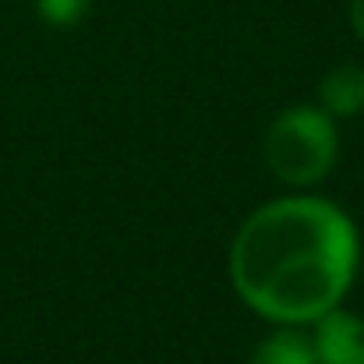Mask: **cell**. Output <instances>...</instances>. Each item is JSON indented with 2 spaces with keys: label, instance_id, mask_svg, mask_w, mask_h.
I'll return each instance as SVG.
<instances>
[{
  "label": "cell",
  "instance_id": "6da1fadb",
  "mask_svg": "<svg viewBox=\"0 0 364 364\" xmlns=\"http://www.w3.org/2000/svg\"><path fill=\"white\" fill-rule=\"evenodd\" d=\"M361 237L354 220L318 195L262 205L230 244V279L244 304L276 322L304 326L340 308L354 287Z\"/></svg>",
  "mask_w": 364,
  "mask_h": 364
},
{
  "label": "cell",
  "instance_id": "7a4b0ae2",
  "mask_svg": "<svg viewBox=\"0 0 364 364\" xmlns=\"http://www.w3.org/2000/svg\"><path fill=\"white\" fill-rule=\"evenodd\" d=\"M336 121L322 107H287L265 131V163L290 188L318 184L336 166Z\"/></svg>",
  "mask_w": 364,
  "mask_h": 364
},
{
  "label": "cell",
  "instance_id": "3957f363",
  "mask_svg": "<svg viewBox=\"0 0 364 364\" xmlns=\"http://www.w3.org/2000/svg\"><path fill=\"white\" fill-rule=\"evenodd\" d=\"M311 347L318 364H364V318L347 308L326 311L315 322Z\"/></svg>",
  "mask_w": 364,
  "mask_h": 364
},
{
  "label": "cell",
  "instance_id": "277c9868",
  "mask_svg": "<svg viewBox=\"0 0 364 364\" xmlns=\"http://www.w3.org/2000/svg\"><path fill=\"white\" fill-rule=\"evenodd\" d=\"M318 107L336 121V117H354L364 110V68L343 64L322 75L318 82Z\"/></svg>",
  "mask_w": 364,
  "mask_h": 364
},
{
  "label": "cell",
  "instance_id": "5b68a950",
  "mask_svg": "<svg viewBox=\"0 0 364 364\" xmlns=\"http://www.w3.org/2000/svg\"><path fill=\"white\" fill-rule=\"evenodd\" d=\"M247 364H318V358L311 336L301 333V326H279L255 347Z\"/></svg>",
  "mask_w": 364,
  "mask_h": 364
},
{
  "label": "cell",
  "instance_id": "8992f818",
  "mask_svg": "<svg viewBox=\"0 0 364 364\" xmlns=\"http://www.w3.org/2000/svg\"><path fill=\"white\" fill-rule=\"evenodd\" d=\"M92 0H36V14L50 28H71L89 14Z\"/></svg>",
  "mask_w": 364,
  "mask_h": 364
},
{
  "label": "cell",
  "instance_id": "52a82bcc",
  "mask_svg": "<svg viewBox=\"0 0 364 364\" xmlns=\"http://www.w3.org/2000/svg\"><path fill=\"white\" fill-rule=\"evenodd\" d=\"M350 28L364 39V0H350Z\"/></svg>",
  "mask_w": 364,
  "mask_h": 364
}]
</instances>
